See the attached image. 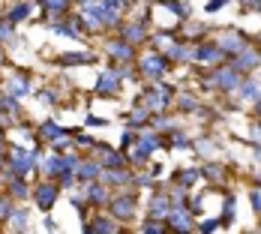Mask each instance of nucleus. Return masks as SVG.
I'll use <instances>...</instances> for the list:
<instances>
[{
	"label": "nucleus",
	"mask_w": 261,
	"mask_h": 234,
	"mask_svg": "<svg viewBox=\"0 0 261 234\" xmlns=\"http://www.w3.org/2000/svg\"><path fill=\"white\" fill-rule=\"evenodd\" d=\"M171 99H174V90H171V87H165L162 81H153V87H147V90H144V96H138V102L147 105V108H153V111H162Z\"/></svg>",
	"instance_id": "1"
},
{
	"label": "nucleus",
	"mask_w": 261,
	"mask_h": 234,
	"mask_svg": "<svg viewBox=\"0 0 261 234\" xmlns=\"http://www.w3.org/2000/svg\"><path fill=\"white\" fill-rule=\"evenodd\" d=\"M243 84V78H240V72H237L234 66H222V69H216L213 72V81H207V87H219V90H237Z\"/></svg>",
	"instance_id": "2"
},
{
	"label": "nucleus",
	"mask_w": 261,
	"mask_h": 234,
	"mask_svg": "<svg viewBox=\"0 0 261 234\" xmlns=\"http://www.w3.org/2000/svg\"><path fill=\"white\" fill-rule=\"evenodd\" d=\"M138 69H141L144 78H159L168 69V57H165V54H147V57H141Z\"/></svg>",
	"instance_id": "3"
},
{
	"label": "nucleus",
	"mask_w": 261,
	"mask_h": 234,
	"mask_svg": "<svg viewBox=\"0 0 261 234\" xmlns=\"http://www.w3.org/2000/svg\"><path fill=\"white\" fill-rule=\"evenodd\" d=\"M117 90H120V75L117 72H102L93 84L96 96H117Z\"/></svg>",
	"instance_id": "4"
},
{
	"label": "nucleus",
	"mask_w": 261,
	"mask_h": 234,
	"mask_svg": "<svg viewBox=\"0 0 261 234\" xmlns=\"http://www.w3.org/2000/svg\"><path fill=\"white\" fill-rule=\"evenodd\" d=\"M33 198H36V207L42 210V213L51 210L54 201H57V186H54V183H39L36 192H33Z\"/></svg>",
	"instance_id": "5"
},
{
	"label": "nucleus",
	"mask_w": 261,
	"mask_h": 234,
	"mask_svg": "<svg viewBox=\"0 0 261 234\" xmlns=\"http://www.w3.org/2000/svg\"><path fill=\"white\" fill-rule=\"evenodd\" d=\"M165 222H168V228H174V231H189V228H192V213L186 207H171L168 216H165Z\"/></svg>",
	"instance_id": "6"
},
{
	"label": "nucleus",
	"mask_w": 261,
	"mask_h": 234,
	"mask_svg": "<svg viewBox=\"0 0 261 234\" xmlns=\"http://www.w3.org/2000/svg\"><path fill=\"white\" fill-rule=\"evenodd\" d=\"M81 21L87 27H105V12H102V3H84L81 6Z\"/></svg>",
	"instance_id": "7"
},
{
	"label": "nucleus",
	"mask_w": 261,
	"mask_h": 234,
	"mask_svg": "<svg viewBox=\"0 0 261 234\" xmlns=\"http://www.w3.org/2000/svg\"><path fill=\"white\" fill-rule=\"evenodd\" d=\"M261 63V51H255V48H243L240 54H234V66L237 72H249V69H255Z\"/></svg>",
	"instance_id": "8"
},
{
	"label": "nucleus",
	"mask_w": 261,
	"mask_h": 234,
	"mask_svg": "<svg viewBox=\"0 0 261 234\" xmlns=\"http://www.w3.org/2000/svg\"><path fill=\"white\" fill-rule=\"evenodd\" d=\"M111 213L117 219H132L135 216V195H117L111 201Z\"/></svg>",
	"instance_id": "9"
},
{
	"label": "nucleus",
	"mask_w": 261,
	"mask_h": 234,
	"mask_svg": "<svg viewBox=\"0 0 261 234\" xmlns=\"http://www.w3.org/2000/svg\"><path fill=\"white\" fill-rule=\"evenodd\" d=\"M225 57H228V54L219 48V42H216V45H210V42H207V45H201V48L195 51V60H198V63H207V66H213V63H222Z\"/></svg>",
	"instance_id": "10"
},
{
	"label": "nucleus",
	"mask_w": 261,
	"mask_h": 234,
	"mask_svg": "<svg viewBox=\"0 0 261 234\" xmlns=\"http://www.w3.org/2000/svg\"><path fill=\"white\" fill-rule=\"evenodd\" d=\"M219 48L228 54V57H234V54H240L243 48H249V45H246V36H240V33H225V36L219 39Z\"/></svg>",
	"instance_id": "11"
},
{
	"label": "nucleus",
	"mask_w": 261,
	"mask_h": 234,
	"mask_svg": "<svg viewBox=\"0 0 261 234\" xmlns=\"http://www.w3.org/2000/svg\"><path fill=\"white\" fill-rule=\"evenodd\" d=\"M126 9V0H105L102 3V12H105V27H114L120 12Z\"/></svg>",
	"instance_id": "12"
},
{
	"label": "nucleus",
	"mask_w": 261,
	"mask_h": 234,
	"mask_svg": "<svg viewBox=\"0 0 261 234\" xmlns=\"http://www.w3.org/2000/svg\"><path fill=\"white\" fill-rule=\"evenodd\" d=\"M108 54H111L114 60H120V63H129L132 54H135V48H132V42L120 39V42H108Z\"/></svg>",
	"instance_id": "13"
},
{
	"label": "nucleus",
	"mask_w": 261,
	"mask_h": 234,
	"mask_svg": "<svg viewBox=\"0 0 261 234\" xmlns=\"http://www.w3.org/2000/svg\"><path fill=\"white\" fill-rule=\"evenodd\" d=\"M84 198H87V204H105L108 201V186L105 183H87V192H84Z\"/></svg>",
	"instance_id": "14"
},
{
	"label": "nucleus",
	"mask_w": 261,
	"mask_h": 234,
	"mask_svg": "<svg viewBox=\"0 0 261 234\" xmlns=\"http://www.w3.org/2000/svg\"><path fill=\"white\" fill-rule=\"evenodd\" d=\"M99 153H102V168H123L126 165V156L114 153L108 144H99Z\"/></svg>",
	"instance_id": "15"
},
{
	"label": "nucleus",
	"mask_w": 261,
	"mask_h": 234,
	"mask_svg": "<svg viewBox=\"0 0 261 234\" xmlns=\"http://www.w3.org/2000/svg\"><path fill=\"white\" fill-rule=\"evenodd\" d=\"M84 231H96V234H114V231H120V228H117V222H111V219H105V216H96V219H90V222L84 225Z\"/></svg>",
	"instance_id": "16"
},
{
	"label": "nucleus",
	"mask_w": 261,
	"mask_h": 234,
	"mask_svg": "<svg viewBox=\"0 0 261 234\" xmlns=\"http://www.w3.org/2000/svg\"><path fill=\"white\" fill-rule=\"evenodd\" d=\"M168 210H171V201H168V195L156 192V195L150 198V216H156V219H165V216H168Z\"/></svg>",
	"instance_id": "17"
},
{
	"label": "nucleus",
	"mask_w": 261,
	"mask_h": 234,
	"mask_svg": "<svg viewBox=\"0 0 261 234\" xmlns=\"http://www.w3.org/2000/svg\"><path fill=\"white\" fill-rule=\"evenodd\" d=\"M75 174H79L84 183H90V180H96V177H102V165L87 159V162H81V165H79V171H75Z\"/></svg>",
	"instance_id": "18"
},
{
	"label": "nucleus",
	"mask_w": 261,
	"mask_h": 234,
	"mask_svg": "<svg viewBox=\"0 0 261 234\" xmlns=\"http://www.w3.org/2000/svg\"><path fill=\"white\" fill-rule=\"evenodd\" d=\"M129 180H132V177L123 171V168H108V171L102 174V183H105V186H126Z\"/></svg>",
	"instance_id": "19"
},
{
	"label": "nucleus",
	"mask_w": 261,
	"mask_h": 234,
	"mask_svg": "<svg viewBox=\"0 0 261 234\" xmlns=\"http://www.w3.org/2000/svg\"><path fill=\"white\" fill-rule=\"evenodd\" d=\"M57 63H60V66H84V63H93V54H87V51H72V54H63Z\"/></svg>",
	"instance_id": "20"
},
{
	"label": "nucleus",
	"mask_w": 261,
	"mask_h": 234,
	"mask_svg": "<svg viewBox=\"0 0 261 234\" xmlns=\"http://www.w3.org/2000/svg\"><path fill=\"white\" fill-rule=\"evenodd\" d=\"M63 153H54V156H48L45 162H42V171H45V177H57V174H63Z\"/></svg>",
	"instance_id": "21"
},
{
	"label": "nucleus",
	"mask_w": 261,
	"mask_h": 234,
	"mask_svg": "<svg viewBox=\"0 0 261 234\" xmlns=\"http://www.w3.org/2000/svg\"><path fill=\"white\" fill-rule=\"evenodd\" d=\"M66 129L63 126H57L54 120H45L42 126H39V138H45V141H57V138H63Z\"/></svg>",
	"instance_id": "22"
},
{
	"label": "nucleus",
	"mask_w": 261,
	"mask_h": 234,
	"mask_svg": "<svg viewBox=\"0 0 261 234\" xmlns=\"http://www.w3.org/2000/svg\"><path fill=\"white\" fill-rule=\"evenodd\" d=\"M144 36H147V33H144V24H141V21H135V24H126V27H123V39H126V42H132V45L144 42Z\"/></svg>",
	"instance_id": "23"
},
{
	"label": "nucleus",
	"mask_w": 261,
	"mask_h": 234,
	"mask_svg": "<svg viewBox=\"0 0 261 234\" xmlns=\"http://www.w3.org/2000/svg\"><path fill=\"white\" fill-rule=\"evenodd\" d=\"M12 24H18V21H24V18H30V3L27 0H21V3H15L12 9H9V15H6Z\"/></svg>",
	"instance_id": "24"
},
{
	"label": "nucleus",
	"mask_w": 261,
	"mask_h": 234,
	"mask_svg": "<svg viewBox=\"0 0 261 234\" xmlns=\"http://www.w3.org/2000/svg\"><path fill=\"white\" fill-rule=\"evenodd\" d=\"M261 90H258V81H243L237 87V99H258Z\"/></svg>",
	"instance_id": "25"
},
{
	"label": "nucleus",
	"mask_w": 261,
	"mask_h": 234,
	"mask_svg": "<svg viewBox=\"0 0 261 234\" xmlns=\"http://www.w3.org/2000/svg\"><path fill=\"white\" fill-rule=\"evenodd\" d=\"M9 93H12V96H15V99H21V96H27V93H30V81H27V78H12V81H9Z\"/></svg>",
	"instance_id": "26"
},
{
	"label": "nucleus",
	"mask_w": 261,
	"mask_h": 234,
	"mask_svg": "<svg viewBox=\"0 0 261 234\" xmlns=\"http://www.w3.org/2000/svg\"><path fill=\"white\" fill-rule=\"evenodd\" d=\"M42 9L48 15H63V12H69V0H42Z\"/></svg>",
	"instance_id": "27"
},
{
	"label": "nucleus",
	"mask_w": 261,
	"mask_h": 234,
	"mask_svg": "<svg viewBox=\"0 0 261 234\" xmlns=\"http://www.w3.org/2000/svg\"><path fill=\"white\" fill-rule=\"evenodd\" d=\"M162 3H165V9H168V12H174L177 18H189V12H192L183 0H162Z\"/></svg>",
	"instance_id": "28"
},
{
	"label": "nucleus",
	"mask_w": 261,
	"mask_h": 234,
	"mask_svg": "<svg viewBox=\"0 0 261 234\" xmlns=\"http://www.w3.org/2000/svg\"><path fill=\"white\" fill-rule=\"evenodd\" d=\"M9 228H12V231H18V228L24 231L27 228V210H12V213H9Z\"/></svg>",
	"instance_id": "29"
},
{
	"label": "nucleus",
	"mask_w": 261,
	"mask_h": 234,
	"mask_svg": "<svg viewBox=\"0 0 261 234\" xmlns=\"http://www.w3.org/2000/svg\"><path fill=\"white\" fill-rule=\"evenodd\" d=\"M30 192H27V183L21 180V177H12V183H9V198H27Z\"/></svg>",
	"instance_id": "30"
},
{
	"label": "nucleus",
	"mask_w": 261,
	"mask_h": 234,
	"mask_svg": "<svg viewBox=\"0 0 261 234\" xmlns=\"http://www.w3.org/2000/svg\"><path fill=\"white\" fill-rule=\"evenodd\" d=\"M198 177H201V171H198V168H183L177 180H180V186H192V183L198 180Z\"/></svg>",
	"instance_id": "31"
},
{
	"label": "nucleus",
	"mask_w": 261,
	"mask_h": 234,
	"mask_svg": "<svg viewBox=\"0 0 261 234\" xmlns=\"http://www.w3.org/2000/svg\"><path fill=\"white\" fill-rule=\"evenodd\" d=\"M168 54H171L174 60H180V63H183V60H192V57H195V51H192V48H183V45H171V51H168Z\"/></svg>",
	"instance_id": "32"
},
{
	"label": "nucleus",
	"mask_w": 261,
	"mask_h": 234,
	"mask_svg": "<svg viewBox=\"0 0 261 234\" xmlns=\"http://www.w3.org/2000/svg\"><path fill=\"white\" fill-rule=\"evenodd\" d=\"M204 177L213 180V183H222V180H225V171H222L219 165H207V168H204Z\"/></svg>",
	"instance_id": "33"
},
{
	"label": "nucleus",
	"mask_w": 261,
	"mask_h": 234,
	"mask_svg": "<svg viewBox=\"0 0 261 234\" xmlns=\"http://www.w3.org/2000/svg\"><path fill=\"white\" fill-rule=\"evenodd\" d=\"M144 120H147V105L138 102V108L132 111V117H129V126H138V123H144Z\"/></svg>",
	"instance_id": "34"
},
{
	"label": "nucleus",
	"mask_w": 261,
	"mask_h": 234,
	"mask_svg": "<svg viewBox=\"0 0 261 234\" xmlns=\"http://www.w3.org/2000/svg\"><path fill=\"white\" fill-rule=\"evenodd\" d=\"M177 105H180V111H198V99L189 96V93H183L180 99H177Z\"/></svg>",
	"instance_id": "35"
},
{
	"label": "nucleus",
	"mask_w": 261,
	"mask_h": 234,
	"mask_svg": "<svg viewBox=\"0 0 261 234\" xmlns=\"http://www.w3.org/2000/svg\"><path fill=\"white\" fill-rule=\"evenodd\" d=\"M0 108L3 111H9V114H18V99L9 93V96H0Z\"/></svg>",
	"instance_id": "36"
},
{
	"label": "nucleus",
	"mask_w": 261,
	"mask_h": 234,
	"mask_svg": "<svg viewBox=\"0 0 261 234\" xmlns=\"http://www.w3.org/2000/svg\"><path fill=\"white\" fill-rule=\"evenodd\" d=\"M165 228H168V225H156V216H153L150 222H144V225H141V231H144V234H162Z\"/></svg>",
	"instance_id": "37"
},
{
	"label": "nucleus",
	"mask_w": 261,
	"mask_h": 234,
	"mask_svg": "<svg viewBox=\"0 0 261 234\" xmlns=\"http://www.w3.org/2000/svg\"><path fill=\"white\" fill-rule=\"evenodd\" d=\"M153 126H156V129H165V132H174V129H177L168 117H153Z\"/></svg>",
	"instance_id": "38"
},
{
	"label": "nucleus",
	"mask_w": 261,
	"mask_h": 234,
	"mask_svg": "<svg viewBox=\"0 0 261 234\" xmlns=\"http://www.w3.org/2000/svg\"><path fill=\"white\" fill-rule=\"evenodd\" d=\"M195 147H198V153L201 156H216V144H210V141H198Z\"/></svg>",
	"instance_id": "39"
},
{
	"label": "nucleus",
	"mask_w": 261,
	"mask_h": 234,
	"mask_svg": "<svg viewBox=\"0 0 261 234\" xmlns=\"http://www.w3.org/2000/svg\"><path fill=\"white\" fill-rule=\"evenodd\" d=\"M231 216H234V198L225 195V216H222V222H231Z\"/></svg>",
	"instance_id": "40"
},
{
	"label": "nucleus",
	"mask_w": 261,
	"mask_h": 234,
	"mask_svg": "<svg viewBox=\"0 0 261 234\" xmlns=\"http://www.w3.org/2000/svg\"><path fill=\"white\" fill-rule=\"evenodd\" d=\"M3 39H12V21H9V18L0 24V42H3Z\"/></svg>",
	"instance_id": "41"
},
{
	"label": "nucleus",
	"mask_w": 261,
	"mask_h": 234,
	"mask_svg": "<svg viewBox=\"0 0 261 234\" xmlns=\"http://www.w3.org/2000/svg\"><path fill=\"white\" fill-rule=\"evenodd\" d=\"M171 144H177V147H189V138H186L183 132L174 129V135H171Z\"/></svg>",
	"instance_id": "42"
},
{
	"label": "nucleus",
	"mask_w": 261,
	"mask_h": 234,
	"mask_svg": "<svg viewBox=\"0 0 261 234\" xmlns=\"http://www.w3.org/2000/svg\"><path fill=\"white\" fill-rule=\"evenodd\" d=\"M219 222H222V219H207V222H201V225H198V231H216V228H219Z\"/></svg>",
	"instance_id": "43"
},
{
	"label": "nucleus",
	"mask_w": 261,
	"mask_h": 234,
	"mask_svg": "<svg viewBox=\"0 0 261 234\" xmlns=\"http://www.w3.org/2000/svg\"><path fill=\"white\" fill-rule=\"evenodd\" d=\"M39 99H42L45 105H54V102H57V93H54V90H42V93H39Z\"/></svg>",
	"instance_id": "44"
},
{
	"label": "nucleus",
	"mask_w": 261,
	"mask_h": 234,
	"mask_svg": "<svg viewBox=\"0 0 261 234\" xmlns=\"http://www.w3.org/2000/svg\"><path fill=\"white\" fill-rule=\"evenodd\" d=\"M225 3H228V0H207V6H204V9H207V12H219Z\"/></svg>",
	"instance_id": "45"
},
{
	"label": "nucleus",
	"mask_w": 261,
	"mask_h": 234,
	"mask_svg": "<svg viewBox=\"0 0 261 234\" xmlns=\"http://www.w3.org/2000/svg\"><path fill=\"white\" fill-rule=\"evenodd\" d=\"M9 213H12V207H9V198H0V216H3V219H9Z\"/></svg>",
	"instance_id": "46"
},
{
	"label": "nucleus",
	"mask_w": 261,
	"mask_h": 234,
	"mask_svg": "<svg viewBox=\"0 0 261 234\" xmlns=\"http://www.w3.org/2000/svg\"><path fill=\"white\" fill-rule=\"evenodd\" d=\"M249 198H252V207H255V213H261V195H258V192H252Z\"/></svg>",
	"instance_id": "47"
},
{
	"label": "nucleus",
	"mask_w": 261,
	"mask_h": 234,
	"mask_svg": "<svg viewBox=\"0 0 261 234\" xmlns=\"http://www.w3.org/2000/svg\"><path fill=\"white\" fill-rule=\"evenodd\" d=\"M87 126H105V120H102V117H93V114H90V117H87Z\"/></svg>",
	"instance_id": "48"
},
{
	"label": "nucleus",
	"mask_w": 261,
	"mask_h": 234,
	"mask_svg": "<svg viewBox=\"0 0 261 234\" xmlns=\"http://www.w3.org/2000/svg\"><path fill=\"white\" fill-rule=\"evenodd\" d=\"M201 207H204V201H201V198H195V201H192V213H201Z\"/></svg>",
	"instance_id": "49"
},
{
	"label": "nucleus",
	"mask_w": 261,
	"mask_h": 234,
	"mask_svg": "<svg viewBox=\"0 0 261 234\" xmlns=\"http://www.w3.org/2000/svg\"><path fill=\"white\" fill-rule=\"evenodd\" d=\"M243 3H246V9H261L258 0H243Z\"/></svg>",
	"instance_id": "50"
},
{
	"label": "nucleus",
	"mask_w": 261,
	"mask_h": 234,
	"mask_svg": "<svg viewBox=\"0 0 261 234\" xmlns=\"http://www.w3.org/2000/svg\"><path fill=\"white\" fill-rule=\"evenodd\" d=\"M252 138H255V141H261V123H255V126H252Z\"/></svg>",
	"instance_id": "51"
},
{
	"label": "nucleus",
	"mask_w": 261,
	"mask_h": 234,
	"mask_svg": "<svg viewBox=\"0 0 261 234\" xmlns=\"http://www.w3.org/2000/svg\"><path fill=\"white\" fill-rule=\"evenodd\" d=\"M255 159H258V162H261V147H255Z\"/></svg>",
	"instance_id": "52"
},
{
	"label": "nucleus",
	"mask_w": 261,
	"mask_h": 234,
	"mask_svg": "<svg viewBox=\"0 0 261 234\" xmlns=\"http://www.w3.org/2000/svg\"><path fill=\"white\" fill-rule=\"evenodd\" d=\"M255 102H258V105H255V111H258V114H261V96H258V99H255Z\"/></svg>",
	"instance_id": "53"
},
{
	"label": "nucleus",
	"mask_w": 261,
	"mask_h": 234,
	"mask_svg": "<svg viewBox=\"0 0 261 234\" xmlns=\"http://www.w3.org/2000/svg\"><path fill=\"white\" fill-rule=\"evenodd\" d=\"M0 165H3V141H0Z\"/></svg>",
	"instance_id": "54"
},
{
	"label": "nucleus",
	"mask_w": 261,
	"mask_h": 234,
	"mask_svg": "<svg viewBox=\"0 0 261 234\" xmlns=\"http://www.w3.org/2000/svg\"><path fill=\"white\" fill-rule=\"evenodd\" d=\"M0 66H3V48H0Z\"/></svg>",
	"instance_id": "55"
},
{
	"label": "nucleus",
	"mask_w": 261,
	"mask_h": 234,
	"mask_svg": "<svg viewBox=\"0 0 261 234\" xmlns=\"http://www.w3.org/2000/svg\"><path fill=\"white\" fill-rule=\"evenodd\" d=\"M0 141H3V126H0Z\"/></svg>",
	"instance_id": "56"
},
{
	"label": "nucleus",
	"mask_w": 261,
	"mask_h": 234,
	"mask_svg": "<svg viewBox=\"0 0 261 234\" xmlns=\"http://www.w3.org/2000/svg\"><path fill=\"white\" fill-rule=\"evenodd\" d=\"M81 3H90V0H81Z\"/></svg>",
	"instance_id": "57"
},
{
	"label": "nucleus",
	"mask_w": 261,
	"mask_h": 234,
	"mask_svg": "<svg viewBox=\"0 0 261 234\" xmlns=\"http://www.w3.org/2000/svg\"><path fill=\"white\" fill-rule=\"evenodd\" d=\"M258 183H261V174H258Z\"/></svg>",
	"instance_id": "58"
}]
</instances>
